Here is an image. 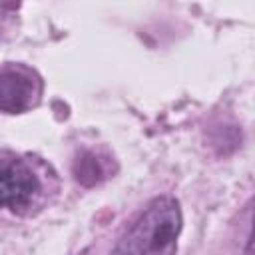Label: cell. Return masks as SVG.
Masks as SVG:
<instances>
[{
    "instance_id": "6da1fadb",
    "label": "cell",
    "mask_w": 255,
    "mask_h": 255,
    "mask_svg": "<svg viewBox=\"0 0 255 255\" xmlns=\"http://www.w3.org/2000/svg\"><path fill=\"white\" fill-rule=\"evenodd\" d=\"M181 211L173 197H155L120 239L112 255H173Z\"/></svg>"
},
{
    "instance_id": "7a4b0ae2",
    "label": "cell",
    "mask_w": 255,
    "mask_h": 255,
    "mask_svg": "<svg viewBox=\"0 0 255 255\" xmlns=\"http://www.w3.org/2000/svg\"><path fill=\"white\" fill-rule=\"evenodd\" d=\"M42 197V181L32 165L16 155H0V209L26 215Z\"/></svg>"
},
{
    "instance_id": "3957f363",
    "label": "cell",
    "mask_w": 255,
    "mask_h": 255,
    "mask_svg": "<svg viewBox=\"0 0 255 255\" xmlns=\"http://www.w3.org/2000/svg\"><path fill=\"white\" fill-rule=\"evenodd\" d=\"M42 96L40 76L24 64L0 68V112L22 114L32 110Z\"/></svg>"
},
{
    "instance_id": "277c9868",
    "label": "cell",
    "mask_w": 255,
    "mask_h": 255,
    "mask_svg": "<svg viewBox=\"0 0 255 255\" xmlns=\"http://www.w3.org/2000/svg\"><path fill=\"white\" fill-rule=\"evenodd\" d=\"M74 173H76V179L82 181L84 185H94L104 177V167L94 153H82L76 159Z\"/></svg>"
}]
</instances>
